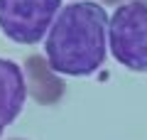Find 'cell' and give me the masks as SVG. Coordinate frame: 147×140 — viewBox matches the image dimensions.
<instances>
[{
  "instance_id": "obj_1",
  "label": "cell",
  "mask_w": 147,
  "mask_h": 140,
  "mask_svg": "<svg viewBox=\"0 0 147 140\" xmlns=\"http://www.w3.org/2000/svg\"><path fill=\"white\" fill-rule=\"evenodd\" d=\"M108 15L98 3L79 0L61 7L47 35V62L57 74L88 76L98 71L108 47Z\"/></svg>"
},
{
  "instance_id": "obj_2",
  "label": "cell",
  "mask_w": 147,
  "mask_h": 140,
  "mask_svg": "<svg viewBox=\"0 0 147 140\" xmlns=\"http://www.w3.org/2000/svg\"><path fill=\"white\" fill-rule=\"evenodd\" d=\"M108 47L130 71H147V0L115 7L108 25Z\"/></svg>"
},
{
  "instance_id": "obj_3",
  "label": "cell",
  "mask_w": 147,
  "mask_h": 140,
  "mask_svg": "<svg viewBox=\"0 0 147 140\" xmlns=\"http://www.w3.org/2000/svg\"><path fill=\"white\" fill-rule=\"evenodd\" d=\"M61 12V0H0V30L17 44H37Z\"/></svg>"
},
{
  "instance_id": "obj_4",
  "label": "cell",
  "mask_w": 147,
  "mask_h": 140,
  "mask_svg": "<svg viewBox=\"0 0 147 140\" xmlns=\"http://www.w3.org/2000/svg\"><path fill=\"white\" fill-rule=\"evenodd\" d=\"M27 96L25 71L10 59H0V135L20 116Z\"/></svg>"
},
{
  "instance_id": "obj_5",
  "label": "cell",
  "mask_w": 147,
  "mask_h": 140,
  "mask_svg": "<svg viewBox=\"0 0 147 140\" xmlns=\"http://www.w3.org/2000/svg\"><path fill=\"white\" fill-rule=\"evenodd\" d=\"M25 81H27V93L42 106H54L64 96V81L57 76V71L44 57H37V54L27 57Z\"/></svg>"
},
{
  "instance_id": "obj_6",
  "label": "cell",
  "mask_w": 147,
  "mask_h": 140,
  "mask_svg": "<svg viewBox=\"0 0 147 140\" xmlns=\"http://www.w3.org/2000/svg\"><path fill=\"white\" fill-rule=\"evenodd\" d=\"M98 3H105V5H125L130 0H98Z\"/></svg>"
},
{
  "instance_id": "obj_7",
  "label": "cell",
  "mask_w": 147,
  "mask_h": 140,
  "mask_svg": "<svg viewBox=\"0 0 147 140\" xmlns=\"http://www.w3.org/2000/svg\"><path fill=\"white\" fill-rule=\"evenodd\" d=\"M12 140H20V138H12Z\"/></svg>"
}]
</instances>
